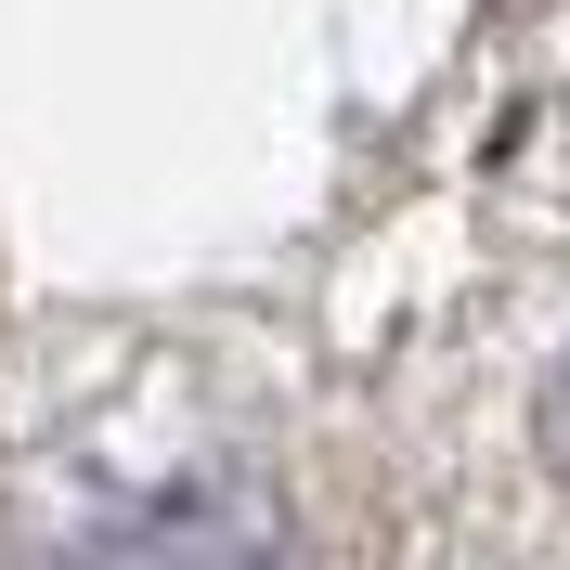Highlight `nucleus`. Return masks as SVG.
Returning a JSON list of instances; mask_svg holds the SVG:
<instances>
[{"mask_svg":"<svg viewBox=\"0 0 570 570\" xmlns=\"http://www.w3.org/2000/svg\"><path fill=\"white\" fill-rule=\"evenodd\" d=\"M39 570H298V532L247 466H181V480H142L66 519Z\"/></svg>","mask_w":570,"mask_h":570,"instance_id":"obj_1","label":"nucleus"},{"mask_svg":"<svg viewBox=\"0 0 570 570\" xmlns=\"http://www.w3.org/2000/svg\"><path fill=\"white\" fill-rule=\"evenodd\" d=\"M544 454H558V480H570V351H558V376H544Z\"/></svg>","mask_w":570,"mask_h":570,"instance_id":"obj_2","label":"nucleus"}]
</instances>
